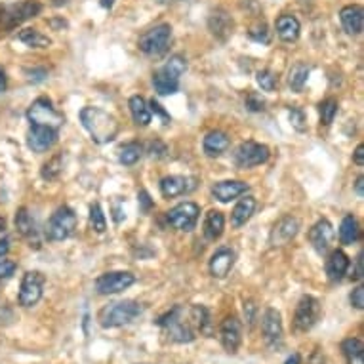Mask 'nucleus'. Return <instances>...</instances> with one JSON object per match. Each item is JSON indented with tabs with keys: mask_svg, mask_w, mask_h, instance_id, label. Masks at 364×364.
<instances>
[{
	"mask_svg": "<svg viewBox=\"0 0 364 364\" xmlns=\"http://www.w3.org/2000/svg\"><path fill=\"white\" fill-rule=\"evenodd\" d=\"M4 229H6V221H4V218L0 215V235L4 233Z\"/></svg>",
	"mask_w": 364,
	"mask_h": 364,
	"instance_id": "obj_58",
	"label": "nucleus"
},
{
	"mask_svg": "<svg viewBox=\"0 0 364 364\" xmlns=\"http://www.w3.org/2000/svg\"><path fill=\"white\" fill-rule=\"evenodd\" d=\"M256 311L257 307L254 301H250V299L245 301V318H246V323L250 324V326L254 324V321H256Z\"/></svg>",
	"mask_w": 364,
	"mask_h": 364,
	"instance_id": "obj_46",
	"label": "nucleus"
},
{
	"mask_svg": "<svg viewBox=\"0 0 364 364\" xmlns=\"http://www.w3.org/2000/svg\"><path fill=\"white\" fill-rule=\"evenodd\" d=\"M298 231H299L298 218H294V215H284V218H281V220L275 223L269 240H271V245L273 246H287L290 240L296 239Z\"/></svg>",
	"mask_w": 364,
	"mask_h": 364,
	"instance_id": "obj_17",
	"label": "nucleus"
},
{
	"mask_svg": "<svg viewBox=\"0 0 364 364\" xmlns=\"http://www.w3.org/2000/svg\"><path fill=\"white\" fill-rule=\"evenodd\" d=\"M248 35H250L256 42H269V31L265 23H256L250 31H248Z\"/></svg>",
	"mask_w": 364,
	"mask_h": 364,
	"instance_id": "obj_43",
	"label": "nucleus"
},
{
	"mask_svg": "<svg viewBox=\"0 0 364 364\" xmlns=\"http://www.w3.org/2000/svg\"><path fill=\"white\" fill-rule=\"evenodd\" d=\"M197 187V179L186 178V176H168L161 181L162 197L173 198L191 193Z\"/></svg>",
	"mask_w": 364,
	"mask_h": 364,
	"instance_id": "obj_19",
	"label": "nucleus"
},
{
	"mask_svg": "<svg viewBox=\"0 0 364 364\" xmlns=\"http://www.w3.org/2000/svg\"><path fill=\"white\" fill-rule=\"evenodd\" d=\"M41 12L42 4L36 0H23V2H16V4H6V6L0 8V31L10 33L18 25L35 18Z\"/></svg>",
	"mask_w": 364,
	"mask_h": 364,
	"instance_id": "obj_5",
	"label": "nucleus"
},
{
	"mask_svg": "<svg viewBox=\"0 0 364 364\" xmlns=\"http://www.w3.org/2000/svg\"><path fill=\"white\" fill-rule=\"evenodd\" d=\"M363 187H364V178H363V176H360V178H358L357 181H355V191H357V195H358V197H360V198L364 197Z\"/></svg>",
	"mask_w": 364,
	"mask_h": 364,
	"instance_id": "obj_53",
	"label": "nucleus"
},
{
	"mask_svg": "<svg viewBox=\"0 0 364 364\" xmlns=\"http://www.w3.org/2000/svg\"><path fill=\"white\" fill-rule=\"evenodd\" d=\"M90 225H92V229H94L96 233H105V229H107L105 214H103L102 206L97 203L90 206Z\"/></svg>",
	"mask_w": 364,
	"mask_h": 364,
	"instance_id": "obj_38",
	"label": "nucleus"
},
{
	"mask_svg": "<svg viewBox=\"0 0 364 364\" xmlns=\"http://www.w3.org/2000/svg\"><path fill=\"white\" fill-rule=\"evenodd\" d=\"M235 265V252L231 248H220L210 259V273L214 279H225Z\"/></svg>",
	"mask_w": 364,
	"mask_h": 364,
	"instance_id": "obj_22",
	"label": "nucleus"
},
{
	"mask_svg": "<svg viewBox=\"0 0 364 364\" xmlns=\"http://www.w3.org/2000/svg\"><path fill=\"white\" fill-rule=\"evenodd\" d=\"M27 119H29L31 126H46V128H54V130H60V126L65 122V117L54 107V103L50 102L48 97H38L31 103Z\"/></svg>",
	"mask_w": 364,
	"mask_h": 364,
	"instance_id": "obj_7",
	"label": "nucleus"
},
{
	"mask_svg": "<svg viewBox=\"0 0 364 364\" xmlns=\"http://www.w3.org/2000/svg\"><path fill=\"white\" fill-rule=\"evenodd\" d=\"M6 73H4V69H2V67H0V94H2V92H4V90H6Z\"/></svg>",
	"mask_w": 364,
	"mask_h": 364,
	"instance_id": "obj_54",
	"label": "nucleus"
},
{
	"mask_svg": "<svg viewBox=\"0 0 364 364\" xmlns=\"http://www.w3.org/2000/svg\"><path fill=\"white\" fill-rule=\"evenodd\" d=\"M18 38L23 42L25 46H29V48H36V50L48 48L50 44H52V41H50L48 36L42 35L41 31H36V29H23L18 35Z\"/></svg>",
	"mask_w": 364,
	"mask_h": 364,
	"instance_id": "obj_33",
	"label": "nucleus"
},
{
	"mask_svg": "<svg viewBox=\"0 0 364 364\" xmlns=\"http://www.w3.org/2000/svg\"><path fill=\"white\" fill-rule=\"evenodd\" d=\"M67 0H54V6H61V4H65Z\"/></svg>",
	"mask_w": 364,
	"mask_h": 364,
	"instance_id": "obj_59",
	"label": "nucleus"
},
{
	"mask_svg": "<svg viewBox=\"0 0 364 364\" xmlns=\"http://www.w3.org/2000/svg\"><path fill=\"white\" fill-rule=\"evenodd\" d=\"M353 161H355V164H358V166H364V145H358L357 149H355V153H353Z\"/></svg>",
	"mask_w": 364,
	"mask_h": 364,
	"instance_id": "obj_50",
	"label": "nucleus"
},
{
	"mask_svg": "<svg viewBox=\"0 0 364 364\" xmlns=\"http://www.w3.org/2000/svg\"><path fill=\"white\" fill-rule=\"evenodd\" d=\"M246 191H248V183L239 181V179H227V181H220L212 187V195L220 203H231L233 198L245 195Z\"/></svg>",
	"mask_w": 364,
	"mask_h": 364,
	"instance_id": "obj_20",
	"label": "nucleus"
},
{
	"mask_svg": "<svg viewBox=\"0 0 364 364\" xmlns=\"http://www.w3.org/2000/svg\"><path fill=\"white\" fill-rule=\"evenodd\" d=\"M341 351L347 364H364V346L357 338H347L341 341Z\"/></svg>",
	"mask_w": 364,
	"mask_h": 364,
	"instance_id": "obj_31",
	"label": "nucleus"
},
{
	"mask_svg": "<svg viewBox=\"0 0 364 364\" xmlns=\"http://www.w3.org/2000/svg\"><path fill=\"white\" fill-rule=\"evenodd\" d=\"M10 250V242L8 240H0V257H4Z\"/></svg>",
	"mask_w": 364,
	"mask_h": 364,
	"instance_id": "obj_55",
	"label": "nucleus"
},
{
	"mask_svg": "<svg viewBox=\"0 0 364 364\" xmlns=\"http://www.w3.org/2000/svg\"><path fill=\"white\" fill-rule=\"evenodd\" d=\"M340 21L343 25L347 35H360L364 27V10L358 4H349V6L341 8Z\"/></svg>",
	"mask_w": 364,
	"mask_h": 364,
	"instance_id": "obj_21",
	"label": "nucleus"
},
{
	"mask_svg": "<svg viewBox=\"0 0 364 364\" xmlns=\"http://www.w3.org/2000/svg\"><path fill=\"white\" fill-rule=\"evenodd\" d=\"M262 334L269 349L279 351L284 343V328H282L281 313L273 307L265 309L262 316Z\"/></svg>",
	"mask_w": 364,
	"mask_h": 364,
	"instance_id": "obj_10",
	"label": "nucleus"
},
{
	"mask_svg": "<svg viewBox=\"0 0 364 364\" xmlns=\"http://www.w3.org/2000/svg\"><path fill=\"white\" fill-rule=\"evenodd\" d=\"M100 4H102L105 10H111V8H113V4H114V0H100Z\"/></svg>",
	"mask_w": 364,
	"mask_h": 364,
	"instance_id": "obj_57",
	"label": "nucleus"
},
{
	"mask_svg": "<svg viewBox=\"0 0 364 364\" xmlns=\"http://www.w3.org/2000/svg\"><path fill=\"white\" fill-rule=\"evenodd\" d=\"M307 78H309V67L304 65V63H296L290 71V77H288V84L294 92H301L304 86L307 84Z\"/></svg>",
	"mask_w": 364,
	"mask_h": 364,
	"instance_id": "obj_35",
	"label": "nucleus"
},
{
	"mask_svg": "<svg viewBox=\"0 0 364 364\" xmlns=\"http://www.w3.org/2000/svg\"><path fill=\"white\" fill-rule=\"evenodd\" d=\"M16 229H18L21 237L29 239L31 242L36 237V223L27 208H19L16 212Z\"/></svg>",
	"mask_w": 364,
	"mask_h": 364,
	"instance_id": "obj_32",
	"label": "nucleus"
},
{
	"mask_svg": "<svg viewBox=\"0 0 364 364\" xmlns=\"http://www.w3.org/2000/svg\"><path fill=\"white\" fill-rule=\"evenodd\" d=\"M149 153L151 156H164L166 147H164V144H161V141H155V144L149 145Z\"/></svg>",
	"mask_w": 364,
	"mask_h": 364,
	"instance_id": "obj_48",
	"label": "nucleus"
},
{
	"mask_svg": "<svg viewBox=\"0 0 364 364\" xmlns=\"http://www.w3.org/2000/svg\"><path fill=\"white\" fill-rule=\"evenodd\" d=\"M75 229H77V214L69 206H60L48 220L46 237L60 242V240L69 239L75 233Z\"/></svg>",
	"mask_w": 364,
	"mask_h": 364,
	"instance_id": "obj_8",
	"label": "nucleus"
},
{
	"mask_svg": "<svg viewBox=\"0 0 364 364\" xmlns=\"http://www.w3.org/2000/svg\"><path fill=\"white\" fill-rule=\"evenodd\" d=\"M301 363V357H299V353H294V355H290V357L287 358V363L284 364H299Z\"/></svg>",
	"mask_w": 364,
	"mask_h": 364,
	"instance_id": "obj_56",
	"label": "nucleus"
},
{
	"mask_svg": "<svg viewBox=\"0 0 364 364\" xmlns=\"http://www.w3.org/2000/svg\"><path fill=\"white\" fill-rule=\"evenodd\" d=\"M271 151L267 145L256 144V141H245L235 151V164L239 168H254L269 161Z\"/></svg>",
	"mask_w": 364,
	"mask_h": 364,
	"instance_id": "obj_12",
	"label": "nucleus"
},
{
	"mask_svg": "<svg viewBox=\"0 0 364 364\" xmlns=\"http://www.w3.org/2000/svg\"><path fill=\"white\" fill-rule=\"evenodd\" d=\"M170 41H172V27L168 23H162L156 25V27H153V29H149L147 33L139 36L138 46L145 55H149V58H161V55H164L168 52Z\"/></svg>",
	"mask_w": 364,
	"mask_h": 364,
	"instance_id": "obj_6",
	"label": "nucleus"
},
{
	"mask_svg": "<svg viewBox=\"0 0 364 364\" xmlns=\"http://www.w3.org/2000/svg\"><path fill=\"white\" fill-rule=\"evenodd\" d=\"M187 71V61L181 55H173L153 75V86L161 96H172L179 90V78Z\"/></svg>",
	"mask_w": 364,
	"mask_h": 364,
	"instance_id": "obj_4",
	"label": "nucleus"
},
{
	"mask_svg": "<svg viewBox=\"0 0 364 364\" xmlns=\"http://www.w3.org/2000/svg\"><path fill=\"white\" fill-rule=\"evenodd\" d=\"M80 122L96 144H111L119 136L120 126L113 114L100 107H84L80 111Z\"/></svg>",
	"mask_w": 364,
	"mask_h": 364,
	"instance_id": "obj_2",
	"label": "nucleus"
},
{
	"mask_svg": "<svg viewBox=\"0 0 364 364\" xmlns=\"http://www.w3.org/2000/svg\"><path fill=\"white\" fill-rule=\"evenodd\" d=\"M156 324L161 326L166 340L172 343H191L197 338V330L193 326L189 309L186 311L181 305H176L168 313H164L156 321Z\"/></svg>",
	"mask_w": 364,
	"mask_h": 364,
	"instance_id": "obj_1",
	"label": "nucleus"
},
{
	"mask_svg": "<svg viewBox=\"0 0 364 364\" xmlns=\"http://www.w3.org/2000/svg\"><path fill=\"white\" fill-rule=\"evenodd\" d=\"M128 105H130L132 119H134V122H136V124H138V126H149L151 109H149V105H147V102H145L144 97L132 96L130 102H128Z\"/></svg>",
	"mask_w": 364,
	"mask_h": 364,
	"instance_id": "obj_30",
	"label": "nucleus"
},
{
	"mask_svg": "<svg viewBox=\"0 0 364 364\" xmlns=\"http://www.w3.org/2000/svg\"><path fill=\"white\" fill-rule=\"evenodd\" d=\"M16 263L10 262V259H2L0 257V281H6V279H10V277L16 273Z\"/></svg>",
	"mask_w": 364,
	"mask_h": 364,
	"instance_id": "obj_44",
	"label": "nucleus"
},
{
	"mask_svg": "<svg viewBox=\"0 0 364 364\" xmlns=\"http://www.w3.org/2000/svg\"><path fill=\"white\" fill-rule=\"evenodd\" d=\"M46 77H48V71H46V69H33V71H27V78H29L31 82H42Z\"/></svg>",
	"mask_w": 364,
	"mask_h": 364,
	"instance_id": "obj_47",
	"label": "nucleus"
},
{
	"mask_svg": "<svg viewBox=\"0 0 364 364\" xmlns=\"http://www.w3.org/2000/svg\"><path fill=\"white\" fill-rule=\"evenodd\" d=\"M351 305L355 309H364V287H357L351 294Z\"/></svg>",
	"mask_w": 364,
	"mask_h": 364,
	"instance_id": "obj_45",
	"label": "nucleus"
},
{
	"mask_svg": "<svg viewBox=\"0 0 364 364\" xmlns=\"http://www.w3.org/2000/svg\"><path fill=\"white\" fill-rule=\"evenodd\" d=\"M141 155H144V147L136 144V141H132V144H126L124 147H120L119 161L124 166H132V164H136L141 159Z\"/></svg>",
	"mask_w": 364,
	"mask_h": 364,
	"instance_id": "obj_36",
	"label": "nucleus"
},
{
	"mask_svg": "<svg viewBox=\"0 0 364 364\" xmlns=\"http://www.w3.org/2000/svg\"><path fill=\"white\" fill-rule=\"evenodd\" d=\"M257 84H259V88L263 90V92H275L277 88V84H279V80H277V77L273 75L271 71H259L257 73V77H256Z\"/></svg>",
	"mask_w": 364,
	"mask_h": 364,
	"instance_id": "obj_40",
	"label": "nucleus"
},
{
	"mask_svg": "<svg viewBox=\"0 0 364 364\" xmlns=\"http://www.w3.org/2000/svg\"><path fill=\"white\" fill-rule=\"evenodd\" d=\"M246 109L248 111H252V113H259V111H263L265 109V100H263L257 92H250L248 96H246V102H245Z\"/></svg>",
	"mask_w": 364,
	"mask_h": 364,
	"instance_id": "obj_41",
	"label": "nucleus"
},
{
	"mask_svg": "<svg viewBox=\"0 0 364 364\" xmlns=\"http://www.w3.org/2000/svg\"><path fill=\"white\" fill-rule=\"evenodd\" d=\"M256 210V198L254 197H245L240 198V203L235 206L233 214H231V223L233 227H242L246 221L250 220L252 214Z\"/></svg>",
	"mask_w": 364,
	"mask_h": 364,
	"instance_id": "obj_28",
	"label": "nucleus"
},
{
	"mask_svg": "<svg viewBox=\"0 0 364 364\" xmlns=\"http://www.w3.org/2000/svg\"><path fill=\"white\" fill-rule=\"evenodd\" d=\"M198 215H200V208H198V204L195 203H181L178 206H173L170 212L166 214L168 223L173 227V229H178V231H193L195 225H197Z\"/></svg>",
	"mask_w": 364,
	"mask_h": 364,
	"instance_id": "obj_11",
	"label": "nucleus"
},
{
	"mask_svg": "<svg viewBox=\"0 0 364 364\" xmlns=\"http://www.w3.org/2000/svg\"><path fill=\"white\" fill-rule=\"evenodd\" d=\"M349 269V257L346 252L334 250L326 259V277L330 282H340Z\"/></svg>",
	"mask_w": 364,
	"mask_h": 364,
	"instance_id": "obj_24",
	"label": "nucleus"
},
{
	"mask_svg": "<svg viewBox=\"0 0 364 364\" xmlns=\"http://www.w3.org/2000/svg\"><path fill=\"white\" fill-rule=\"evenodd\" d=\"M299 21L294 16L287 14V16H281V18L277 19V35L279 38L284 42H294L298 41L299 36Z\"/></svg>",
	"mask_w": 364,
	"mask_h": 364,
	"instance_id": "obj_27",
	"label": "nucleus"
},
{
	"mask_svg": "<svg viewBox=\"0 0 364 364\" xmlns=\"http://www.w3.org/2000/svg\"><path fill=\"white\" fill-rule=\"evenodd\" d=\"M334 240V227L328 220L316 221L309 231V242L318 254H326Z\"/></svg>",
	"mask_w": 364,
	"mask_h": 364,
	"instance_id": "obj_18",
	"label": "nucleus"
},
{
	"mask_svg": "<svg viewBox=\"0 0 364 364\" xmlns=\"http://www.w3.org/2000/svg\"><path fill=\"white\" fill-rule=\"evenodd\" d=\"M290 122H292V126L298 132H305V128H307V124H305L304 111L298 107L290 109Z\"/></svg>",
	"mask_w": 364,
	"mask_h": 364,
	"instance_id": "obj_42",
	"label": "nucleus"
},
{
	"mask_svg": "<svg viewBox=\"0 0 364 364\" xmlns=\"http://www.w3.org/2000/svg\"><path fill=\"white\" fill-rule=\"evenodd\" d=\"M139 315H141V305L134 299H124V301L105 305L97 313V323L102 328H120L134 323Z\"/></svg>",
	"mask_w": 364,
	"mask_h": 364,
	"instance_id": "obj_3",
	"label": "nucleus"
},
{
	"mask_svg": "<svg viewBox=\"0 0 364 364\" xmlns=\"http://www.w3.org/2000/svg\"><path fill=\"white\" fill-rule=\"evenodd\" d=\"M321 315H323L321 301L313 296H301V299L296 305V313H294V330L299 334L309 332L318 323Z\"/></svg>",
	"mask_w": 364,
	"mask_h": 364,
	"instance_id": "obj_9",
	"label": "nucleus"
},
{
	"mask_svg": "<svg viewBox=\"0 0 364 364\" xmlns=\"http://www.w3.org/2000/svg\"><path fill=\"white\" fill-rule=\"evenodd\" d=\"M221 346L229 355H235L239 351L240 341H242V324L237 316H227L225 321L221 323L220 328Z\"/></svg>",
	"mask_w": 364,
	"mask_h": 364,
	"instance_id": "obj_15",
	"label": "nucleus"
},
{
	"mask_svg": "<svg viewBox=\"0 0 364 364\" xmlns=\"http://www.w3.org/2000/svg\"><path fill=\"white\" fill-rule=\"evenodd\" d=\"M363 252L358 254L357 257V269H355V275H353V279H357V281H360L363 279Z\"/></svg>",
	"mask_w": 364,
	"mask_h": 364,
	"instance_id": "obj_52",
	"label": "nucleus"
},
{
	"mask_svg": "<svg viewBox=\"0 0 364 364\" xmlns=\"http://www.w3.org/2000/svg\"><path fill=\"white\" fill-rule=\"evenodd\" d=\"M223 229H225V218L221 212L218 210H210L206 218H204V225H203V231H204V237L206 240H218L223 235Z\"/></svg>",
	"mask_w": 364,
	"mask_h": 364,
	"instance_id": "obj_26",
	"label": "nucleus"
},
{
	"mask_svg": "<svg viewBox=\"0 0 364 364\" xmlns=\"http://www.w3.org/2000/svg\"><path fill=\"white\" fill-rule=\"evenodd\" d=\"M134 282H136V277L128 271H111V273H103L102 277H97L96 290L102 296H113V294L124 292Z\"/></svg>",
	"mask_w": 364,
	"mask_h": 364,
	"instance_id": "obj_14",
	"label": "nucleus"
},
{
	"mask_svg": "<svg viewBox=\"0 0 364 364\" xmlns=\"http://www.w3.org/2000/svg\"><path fill=\"white\" fill-rule=\"evenodd\" d=\"M208 27L212 31V35L218 36L220 41H227L229 36L233 35V19L225 10H215L208 19Z\"/></svg>",
	"mask_w": 364,
	"mask_h": 364,
	"instance_id": "obj_23",
	"label": "nucleus"
},
{
	"mask_svg": "<svg viewBox=\"0 0 364 364\" xmlns=\"http://www.w3.org/2000/svg\"><path fill=\"white\" fill-rule=\"evenodd\" d=\"M44 275L41 271H27L21 281V288H19V305L21 307H33L41 301L42 290H44Z\"/></svg>",
	"mask_w": 364,
	"mask_h": 364,
	"instance_id": "obj_13",
	"label": "nucleus"
},
{
	"mask_svg": "<svg viewBox=\"0 0 364 364\" xmlns=\"http://www.w3.org/2000/svg\"><path fill=\"white\" fill-rule=\"evenodd\" d=\"M139 203H141V206H144L145 212H147V210L153 206V200H151V197L147 195V191H139Z\"/></svg>",
	"mask_w": 364,
	"mask_h": 364,
	"instance_id": "obj_51",
	"label": "nucleus"
},
{
	"mask_svg": "<svg viewBox=\"0 0 364 364\" xmlns=\"http://www.w3.org/2000/svg\"><path fill=\"white\" fill-rule=\"evenodd\" d=\"M61 170H63V155H55L54 159H50V161L42 166L41 173H42V178L52 181V179L60 178Z\"/></svg>",
	"mask_w": 364,
	"mask_h": 364,
	"instance_id": "obj_37",
	"label": "nucleus"
},
{
	"mask_svg": "<svg viewBox=\"0 0 364 364\" xmlns=\"http://www.w3.org/2000/svg\"><path fill=\"white\" fill-rule=\"evenodd\" d=\"M358 239V221L355 215H346L340 225V240L341 245H353Z\"/></svg>",
	"mask_w": 364,
	"mask_h": 364,
	"instance_id": "obj_34",
	"label": "nucleus"
},
{
	"mask_svg": "<svg viewBox=\"0 0 364 364\" xmlns=\"http://www.w3.org/2000/svg\"><path fill=\"white\" fill-rule=\"evenodd\" d=\"M58 141V130L46 128V126H31L27 134V145L33 153H44L54 147Z\"/></svg>",
	"mask_w": 364,
	"mask_h": 364,
	"instance_id": "obj_16",
	"label": "nucleus"
},
{
	"mask_svg": "<svg viewBox=\"0 0 364 364\" xmlns=\"http://www.w3.org/2000/svg\"><path fill=\"white\" fill-rule=\"evenodd\" d=\"M149 107H151V111H153V113H156L159 117H162V119H164V122H170V114H168L166 111H164V109H162L161 105L155 102V100L149 103Z\"/></svg>",
	"mask_w": 364,
	"mask_h": 364,
	"instance_id": "obj_49",
	"label": "nucleus"
},
{
	"mask_svg": "<svg viewBox=\"0 0 364 364\" xmlns=\"http://www.w3.org/2000/svg\"><path fill=\"white\" fill-rule=\"evenodd\" d=\"M189 315H191L193 326L197 332L204 336H212V323H210V313L204 305H191L189 307Z\"/></svg>",
	"mask_w": 364,
	"mask_h": 364,
	"instance_id": "obj_29",
	"label": "nucleus"
},
{
	"mask_svg": "<svg viewBox=\"0 0 364 364\" xmlns=\"http://www.w3.org/2000/svg\"><path fill=\"white\" fill-rule=\"evenodd\" d=\"M318 111H321V120H323L324 126H330L334 122L336 114H338V102L328 97V100H324L321 105H318Z\"/></svg>",
	"mask_w": 364,
	"mask_h": 364,
	"instance_id": "obj_39",
	"label": "nucleus"
},
{
	"mask_svg": "<svg viewBox=\"0 0 364 364\" xmlns=\"http://www.w3.org/2000/svg\"><path fill=\"white\" fill-rule=\"evenodd\" d=\"M229 145H231V139H229L225 132L214 130L206 134V138L203 141V149L208 156H220L229 149Z\"/></svg>",
	"mask_w": 364,
	"mask_h": 364,
	"instance_id": "obj_25",
	"label": "nucleus"
}]
</instances>
